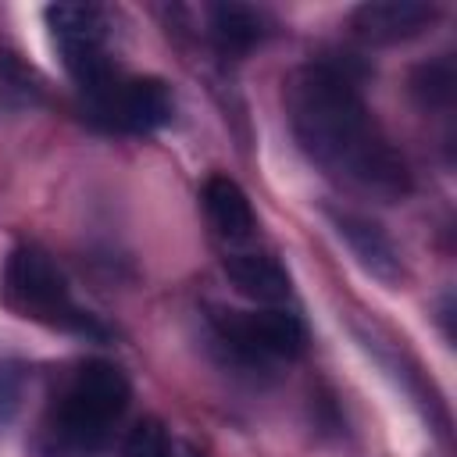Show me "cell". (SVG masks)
<instances>
[{
	"mask_svg": "<svg viewBox=\"0 0 457 457\" xmlns=\"http://www.w3.org/2000/svg\"><path fill=\"white\" fill-rule=\"evenodd\" d=\"M286 111L300 150L332 179L375 200L411 193L403 154L375 125L353 75L332 61H311L286 82Z\"/></svg>",
	"mask_w": 457,
	"mask_h": 457,
	"instance_id": "cell-1",
	"label": "cell"
},
{
	"mask_svg": "<svg viewBox=\"0 0 457 457\" xmlns=\"http://www.w3.org/2000/svg\"><path fill=\"white\" fill-rule=\"evenodd\" d=\"M129 378L107 361H86L64 393L57 396L46 421V453L50 457H86L104 446L107 432L129 407Z\"/></svg>",
	"mask_w": 457,
	"mask_h": 457,
	"instance_id": "cell-2",
	"label": "cell"
},
{
	"mask_svg": "<svg viewBox=\"0 0 457 457\" xmlns=\"http://www.w3.org/2000/svg\"><path fill=\"white\" fill-rule=\"evenodd\" d=\"M4 300L11 311L21 318L43 321L50 328H71V332H100L93 318L71 300V289L57 264L36 250V246H18L7 257L4 271Z\"/></svg>",
	"mask_w": 457,
	"mask_h": 457,
	"instance_id": "cell-3",
	"label": "cell"
},
{
	"mask_svg": "<svg viewBox=\"0 0 457 457\" xmlns=\"http://www.w3.org/2000/svg\"><path fill=\"white\" fill-rule=\"evenodd\" d=\"M86 111L111 132L146 136L171 121V89L154 75H114L104 86L82 93Z\"/></svg>",
	"mask_w": 457,
	"mask_h": 457,
	"instance_id": "cell-4",
	"label": "cell"
},
{
	"mask_svg": "<svg viewBox=\"0 0 457 457\" xmlns=\"http://www.w3.org/2000/svg\"><path fill=\"white\" fill-rule=\"evenodd\" d=\"M64 68L71 71V79L79 82L82 93L104 86L107 79H114V64L107 57V14L96 4H54L43 11Z\"/></svg>",
	"mask_w": 457,
	"mask_h": 457,
	"instance_id": "cell-5",
	"label": "cell"
},
{
	"mask_svg": "<svg viewBox=\"0 0 457 457\" xmlns=\"http://www.w3.org/2000/svg\"><path fill=\"white\" fill-rule=\"evenodd\" d=\"M214 332L225 350H232L246 364H268V361H293L307 346L303 321L289 311H218Z\"/></svg>",
	"mask_w": 457,
	"mask_h": 457,
	"instance_id": "cell-6",
	"label": "cell"
},
{
	"mask_svg": "<svg viewBox=\"0 0 457 457\" xmlns=\"http://www.w3.org/2000/svg\"><path fill=\"white\" fill-rule=\"evenodd\" d=\"M439 7L425 0H368L353 11L350 25L368 43H403L436 21Z\"/></svg>",
	"mask_w": 457,
	"mask_h": 457,
	"instance_id": "cell-7",
	"label": "cell"
},
{
	"mask_svg": "<svg viewBox=\"0 0 457 457\" xmlns=\"http://www.w3.org/2000/svg\"><path fill=\"white\" fill-rule=\"evenodd\" d=\"M204 211L225 243H243L253 236V225H257L253 207L239 189V182H232L228 175H211L204 182Z\"/></svg>",
	"mask_w": 457,
	"mask_h": 457,
	"instance_id": "cell-8",
	"label": "cell"
},
{
	"mask_svg": "<svg viewBox=\"0 0 457 457\" xmlns=\"http://www.w3.org/2000/svg\"><path fill=\"white\" fill-rule=\"evenodd\" d=\"M332 221L339 228V236L350 243V250L357 253V261L371 275H378L382 282H396L400 278V271H403L400 268V253H396V246L389 243V236L375 221H368L361 214H350V211H336Z\"/></svg>",
	"mask_w": 457,
	"mask_h": 457,
	"instance_id": "cell-9",
	"label": "cell"
},
{
	"mask_svg": "<svg viewBox=\"0 0 457 457\" xmlns=\"http://www.w3.org/2000/svg\"><path fill=\"white\" fill-rule=\"evenodd\" d=\"M225 275L243 296H250L257 303H278V300L289 296V275L268 253H253V250L228 253L225 257Z\"/></svg>",
	"mask_w": 457,
	"mask_h": 457,
	"instance_id": "cell-10",
	"label": "cell"
},
{
	"mask_svg": "<svg viewBox=\"0 0 457 457\" xmlns=\"http://www.w3.org/2000/svg\"><path fill=\"white\" fill-rule=\"evenodd\" d=\"M207 18H211V36L221 54H246L268 32L264 14L246 4H214L207 11Z\"/></svg>",
	"mask_w": 457,
	"mask_h": 457,
	"instance_id": "cell-11",
	"label": "cell"
},
{
	"mask_svg": "<svg viewBox=\"0 0 457 457\" xmlns=\"http://www.w3.org/2000/svg\"><path fill=\"white\" fill-rule=\"evenodd\" d=\"M453 64L450 57H439V61H428V64H418L414 75H411V93L418 96V104L428 111V107H450L453 100Z\"/></svg>",
	"mask_w": 457,
	"mask_h": 457,
	"instance_id": "cell-12",
	"label": "cell"
},
{
	"mask_svg": "<svg viewBox=\"0 0 457 457\" xmlns=\"http://www.w3.org/2000/svg\"><path fill=\"white\" fill-rule=\"evenodd\" d=\"M121 457H171L168 428L157 418H139L125 436Z\"/></svg>",
	"mask_w": 457,
	"mask_h": 457,
	"instance_id": "cell-13",
	"label": "cell"
},
{
	"mask_svg": "<svg viewBox=\"0 0 457 457\" xmlns=\"http://www.w3.org/2000/svg\"><path fill=\"white\" fill-rule=\"evenodd\" d=\"M21 396H25V371H21V364L0 357V432L21 411Z\"/></svg>",
	"mask_w": 457,
	"mask_h": 457,
	"instance_id": "cell-14",
	"label": "cell"
}]
</instances>
